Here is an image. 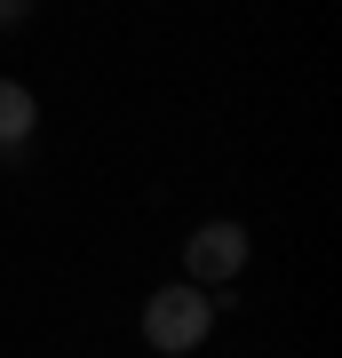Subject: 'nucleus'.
I'll return each mask as SVG.
<instances>
[{"mask_svg": "<svg viewBox=\"0 0 342 358\" xmlns=\"http://www.w3.org/2000/svg\"><path fill=\"white\" fill-rule=\"evenodd\" d=\"M207 327H215V303H207L199 287H159L152 303H143V343L152 350H199L207 343Z\"/></svg>", "mask_w": 342, "mask_h": 358, "instance_id": "nucleus-1", "label": "nucleus"}, {"mask_svg": "<svg viewBox=\"0 0 342 358\" xmlns=\"http://www.w3.org/2000/svg\"><path fill=\"white\" fill-rule=\"evenodd\" d=\"M183 271H191L199 287H231V279L247 271V231H239V223H199V231L183 239Z\"/></svg>", "mask_w": 342, "mask_h": 358, "instance_id": "nucleus-2", "label": "nucleus"}, {"mask_svg": "<svg viewBox=\"0 0 342 358\" xmlns=\"http://www.w3.org/2000/svg\"><path fill=\"white\" fill-rule=\"evenodd\" d=\"M32 120H40V103H32V88L24 80H0V159H24V136H32Z\"/></svg>", "mask_w": 342, "mask_h": 358, "instance_id": "nucleus-3", "label": "nucleus"}, {"mask_svg": "<svg viewBox=\"0 0 342 358\" xmlns=\"http://www.w3.org/2000/svg\"><path fill=\"white\" fill-rule=\"evenodd\" d=\"M24 16H32V0H0V32H8V24H24Z\"/></svg>", "mask_w": 342, "mask_h": 358, "instance_id": "nucleus-4", "label": "nucleus"}]
</instances>
